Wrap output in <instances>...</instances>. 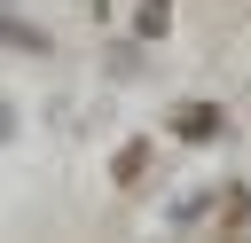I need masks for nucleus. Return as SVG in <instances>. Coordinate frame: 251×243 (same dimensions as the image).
Masks as SVG:
<instances>
[{
    "mask_svg": "<svg viewBox=\"0 0 251 243\" xmlns=\"http://www.w3.org/2000/svg\"><path fill=\"white\" fill-rule=\"evenodd\" d=\"M173 133H180V141H212V133H220V118H212V102H188V110L173 118Z\"/></svg>",
    "mask_w": 251,
    "mask_h": 243,
    "instance_id": "f257e3e1",
    "label": "nucleus"
},
{
    "mask_svg": "<svg viewBox=\"0 0 251 243\" xmlns=\"http://www.w3.org/2000/svg\"><path fill=\"white\" fill-rule=\"evenodd\" d=\"M165 31V0H141V39H157Z\"/></svg>",
    "mask_w": 251,
    "mask_h": 243,
    "instance_id": "f03ea898",
    "label": "nucleus"
},
{
    "mask_svg": "<svg viewBox=\"0 0 251 243\" xmlns=\"http://www.w3.org/2000/svg\"><path fill=\"white\" fill-rule=\"evenodd\" d=\"M0 133H8V102H0Z\"/></svg>",
    "mask_w": 251,
    "mask_h": 243,
    "instance_id": "7ed1b4c3",
    "label": "nucleus"
}]
</instances>
